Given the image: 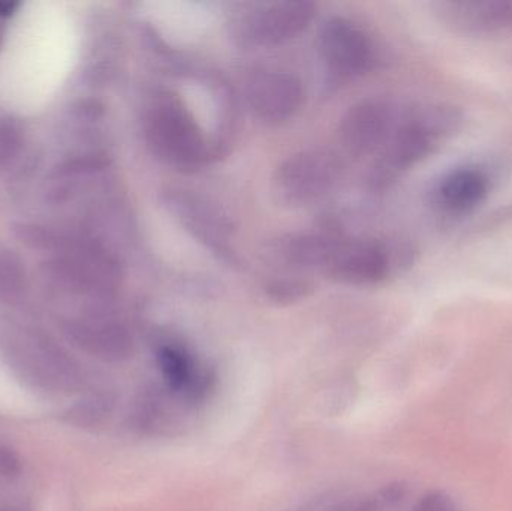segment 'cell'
<instances>
[{
	"label": "cell",
	"mask_w": 512,
	"mask_h": 511,
	"mask_svg": "<svg viewBox=\"0 0 512 511\" xmlns=\"http://www.w3.org/2000/svg\"><path fill=\"white\" fill-rule=\"evenodd\" d=\"M334 500H337V498L334 497L333 492H324V494L310 498L306 503L303 501V503L297 504V506L285 511H322L328 504L333 503Z\"/></svg>",
	"instance_id": "44dd1931"
},
{
	"label": "cell",
	"mask_w": 512,
	"mask_h": 511,
	"mask_svg": "<svg viewBox=\"0 0 512 511\" xmlns=\"http://www.w3.org/2000/svg\"><path fill=\"white\" fill-rule=\"evenodd\" d=\"M0 511H32V509L23 506V504L0 503Z\"/></svg>",
	"instance_id": "603a6c76"
},
{
	"label": "cell",
	"mask_w": 512,
	"mask_h": 511,
	"mask_svg": "<svg viewBox=\"0 0 512 511\" xmlns=\"http://www.w3.org/2000/svg\"><path fill=\"white\" fill-rule=\"evenodd\" d=\"M336 177L334 159L328 153L310 150L292 156L280 167L277 188L288 203L307 204L327 194Z\"/></svg>",
	"instance_id": "9c48e42d"
},
{
	"label": "cell",
	"mask_w": 512,
	"mask_h": 511,
	"mask_svg": "<svg viewBox=\"0 0 512 511\" xmlns=\"http://www.w3.org/2000/svg\"><path fill=\"white\" fill-rule=\"evenodd\" d=\"M3 38H5V27H3L2 20H0V47H2Z\"/></svg>",
	"instance_id": "cb8c5ba5"
},
{
	"label": "cell",
	"mask_w": 512,
	"mask_h": 511,
	"mask_svg": "<svg viewBox=\"0 0 512 511\" xmlns=\"http://www.w3.org/2000/svg\"><path fill=\"white\" fill-rule=\"evenodd\" d=\"M63 332L80 350L107 363L128 362L134 357L131 332L114 318L87 314L63 321Z\"/></svg>",
	"instance_id": "8992f818"
},
{
	"label": "cell",
	"mask_w": 512,
	"mask_h": 511,
	"mask_svg": "<svg viewBox=\"0 0 512 511\" xmlns=\"http://www.w3.org/2000/svg\"><path fill=\"white\" fill-rule=\"evenodd\" d=\"M20 8V2H0V20L11 17Z\"/></svg>",
	"instance_id": "7402d4cb"
},
{
	"label": "cell",
	"mask_w": 512,
	"mask_h": 511,
	"mask_svg": "<svg viewBox=\"0 0 512 511\" xmlns=\"http://www.w3.org/2000/svg\"><path fill=\"white\" fill-rule=\"evenodd\" d=\"M155 362L162 386L191 411L203 407L216 392L219 381L216 369L179 342L159 344Z\"/></svg>",
	"instance_id": "3957f363"
},
{
	"label": "cell",
	"mask_w": 512,
	"mask_h": 511,
	"mask_svg": "<svg viewBox=\"0 0 512 511\" xmlns=\"http://www.w3.org/2000/svg\"><path fill=\"white\" fill-rule=\"evenodd\" d=\"M411 511H459L450 495L444 491H429L415 504Z\"/></svg>",
	"instance_id": "ac0fdd59"
},
{
	"label": "cell",
	"mask_w": 512,
	"mask_h": 511,
	"mask_svg": "<svg viewBox=\"0 0 512 511\" xmlns=\"http://www.w3.org/2000/svg\"><path fill=\"white\" fill-rule=\"evenodd\" d=\"M408 495V483L396 480L366 494L337 498L322 511H394L405 503Z\"/></svg>",
	"instance_id": "5bb4252c"
},
{
	"label": "cell",
	"mask_w": 512,
	"mask_h": 511,
	"mask_svg": "<svg viewBox=\"0 0 512 511\" xmlns=\"http://www.w3.org/2000/svg\"><path fill=\"white\" fill-rule=\"evenodd\" d=\"M21 471V462L17 453L8 446L0 444V474L3 477H17Z\"/></svg>",
	"instance_id": "ffe728a7"
},
{
	"label": "cell",
	"mask_w": 512,
	"mask_h": 511,
	"mask_svg": "<svg viewBox=\"0 0 512 511\" xmlns=\"http://www.w3.org/2000/svg\"><path fill=\"white\" fill-rule=\"evenodd\" d=\"M188 411L191 410L162 384H147L132 402L129 426L146 437H173L185 426Z\"/></svg>",
	"instance_id": "8fae6325"
},
{
	"label": "cell",
	"mask_w": 512,
	"mask_h": 511,
	"mask_svg": "<svg viewBox=\"0 0 512 511\" xmlns=\"http://www.w3.org/2000/svg\"><path fill=\"white\" fill-rule=\"evenodd\" d=\"M313 14L315 6L312 3H259L240 17L237 23L239 36L249 44H282L306 29Z\"/></svg>",
	"instance_id": "277c9868"
},
{
	"label": "cell",
	"mask_w": 512,
	"mask_h": 511,
	"mask_svg": "<svg viewBox=\"0 0 512 511\" xmlns=\"http://www.w3.org/2000/svg\"><path fill=\"white\" fill-rule=\"evenodd\" d=\"M24 147V129L11 117H0V168L8 167Z\"/></svg>",
	"instance_id": "e0dca14e"
},
{
	"label": "cell",
	"mask_w": 512,
	"mask_h": 511,
	"mask_svg": "<svg viewBox=\"0 0 512 511\" xmlns=\"http://www.w3.org/2000/svg\"><path fill=\"white\" fill-rule=\"evenodd\" d=\"M435 8L442 23L459 35L496 38L512 32V0L439 2Z\"/></svg>",
	"instance_id": "30bf717a"
},
{
	"label": "cell",
	"mask_w": 512,
	"mask_h": 511,
	"mask_svg": "<svg viewBox=\"0 0 512 511\" xmlns=\"http://www.w3.org/2000/svg\"><path fill=\"white\" fill-rule=\"evenodd\" d=\"M144 134L150 150L165 164L195 170L206 158L203 134L179 99L161 95L144 116Z\"/></svg>",
	"instance_id": "7a4b0ae2"
},
{
	"label": "cell",
	"mask_w": 512,
	"mask_h": 511,
	"mask_svg": "<svg viewBox=\"0 0 512 511\" xmlns=\"http://www.w3.org/2000/svg\"><path fill=\"white\" fill-rule=\"evenodd\" d=\"M116 407V398L110 392L90 393L63 414V420L75 428L92 429L104 425Z\"/></svg>",
	"instance_id": "9a60e30c"
},
{
	"label": "cell",
	"mask_w": 512,
	"mask_h": 511,
	"mask_svg": "<svg viewBox=\"0 0 512 511\" xmlns=\"http://www.w3.org/2000/svg\"><path fill=\"white\" fill-rule=\"evenodd\" d=\"M408 255L405 249L393 252L388 246L376 242L333 245L325 266L330 275L345 284H378L390 275L394 267L402 263L399 257L405 258Z\"/></svg>",
	"instance_id": "5b68a950"
},
{
	"label": "cell",
	"mask_w": 512,
	"mask_h": 511,
	"mask_svg": "<svg viewBox=\"0 0 512 511\" xmlns=\"http://www.w3.org/2000/svg\"><path fill=\"white\" fill-rule=\"evenodd\" d=\"M304 282H277L270 290V296L279 303H291L306 296Z\"/></svg>",
	"instance_id": "d6986e66"
},
{
	"label": "cell",
	"mask_w": 512,
	"mask_h": 511,
	"mask_svg": "<svg viewBox=\"0 0 512 511\" xmlns=\"http://www.w3.org/2000/svg\"><path fill=\"white\" fill-rule=\"evenodd\" d=\"M393 128V114L379 101H366L349 110L342 123V138L352 152L369 153L381 146Z\"/></svg>",
	"instance_id": "4fadbf2b"
},
{
	"label": "cell",
	"mask_w": 512,
	"mask_h": 511,
	"mask_svg": "<svg viewBox=\"0 0 512 511\" xmlns=\"http://www.w3.org/2000/svg\"><path fill=\"white\" fill-rule=\"evenodd\" d=\"M26 287V269L21 258L8 248H0V303L15 302Z\"/></svg>",
	"instance_id": "2e32d148"
},
{
	"label": "cell",
	"mask_w": 512,
	"mask_h": 511,
	"mask_svg": "<svg viewBox=\"0 0 512 511\" xmlns=\"http://www.w3.org/2000/svg\"><path fill=\"white\" fill-rule=\"evenodd\" d=\"M492 188V174L483 165H459L439 177L430 200L442 216L465 218L486 203Z\"/></svg>",
	"instance_id": "52a82bcc"
},
{
	"label": "cell",
	"mask_w": 512,
	"mask_h": 511,
	"mask_svg": "<svg viewBox=\"0 0 512 511\" xmlns=\"http://www.w3.org/2000/svg\"><path fill=\"white\" fill-rule=\"evenodd\" d=\"M462 123L454 107L433 105L420 108L406 117L390 138L384 158L379 165L382 180H393L427 156L450 138Z\"/></svg>",
	"instance_id": "6da1fadb"
},
{
	"label": "cell",
	"mask_w": 512,
	"mask_h": 511,
	"mask_svg": "<svg viewBox=\"0 0 512 511\" xmlns=\"http://www.w3.org/2000/svg\"><path fill=\"white\" fill-rule=\"evenodd\" d=\"M248 99L259 119L282 123L297 113L303 101V89L300 81L288 72H258L249 81Z\"/></svg>",
	"instance_id": "7c38bea8"
},
{
	"label": "cell",
	"mask_w": 512,
	"mask_h": 511,
	"mask_svg": "<svg viewBox=\"0 0 512 511\" xmlns=\"http://www.w3.org/2000/svg\"><path fill=\"white\" fill-rule=\"evenodd\" d=\"M321 53L330 72L354 78L369 71L375 62L372 39L361 27L345 18H333L321 33Z\"/></svg>",
	"instance_id": "ba28073f"
}]
</instances>
